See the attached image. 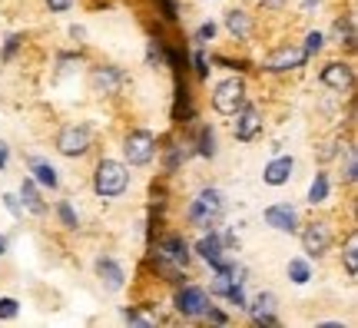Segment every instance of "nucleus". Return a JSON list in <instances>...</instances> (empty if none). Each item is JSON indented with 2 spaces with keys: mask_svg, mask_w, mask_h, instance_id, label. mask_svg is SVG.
I'll return each instance as SVG.
<instances>
[{
  "mask_svg": "<svg viewBox=\"0 0 358 328\" xmlns=\"http://www.w3.org/2000/svg\"><path fill=\"white\" fill-rule=\"evenodd\" d=\"M129 190V166L120 159H100L93 169V192L100 199H120Z\"/></svg>",
  "mask_w": 358,
  "mask_h": 328,
  "instance_id": "obj_1",
  "label": "nucleus"
},
{
  "mask_svg": "<svg viewBox=\"0 0 358 328\" xmlns=\"http://www.w3.org/2000/svg\"><path fill=\"white\" fill-rule=\"evenodd\" d=\"M222 213H226V199H222V192L219 190H203L196 199L189 202V209H186V222L196 226V229H213Z\"/></svg>",
  "mask_w": 358,
  "mask_h": 328,
  "instance_id": "obj_2",
  "label": "nucleus"
},
{
  "mask_svg": "<svg viewBox=\"0 0 358 328\" xmlns=\"http://www.w3.org/2000/svg\"><path fill=\"white\" fill-rule=\"evenodd\" d=\"M156 156V136L150 129H129L123 136V159L127 166H150Z\"/></svg>",
  "mask_w": 358,
  "mask_h": 328,
  "instance_id": "obj_3",
  "label": "nucleus"
},
{
  "mask_svg": "<svg viewBox=\"0 0 358 328\" xmlns=\"http://www.w3.org/2000/svg\"><path fill=\"white\" fill-rule=\"evenodd\" d=\"M245 103V80L243 76H229L213 90V110L222 116H232Z\"/></svg>",
  "mask_w": 358,
  "mask_h": 328,
  "instance_id": "obj_4",
  "label": "nucleus"
},
{
  "mask_svg": "<svg viewBox=\"0 0 358 328\" xmlns=\"http://www.w3.org/2000/svg\"><path fill=\"white\" fill-rule=\"evenodd\" d=\"M53 146H57V152H64V156H70V159H77V156H87L90 152L93 136H90V129L83 127V123H70V127H64L60 133H57Z\"/></svg>",
  "mask_w": 358,
  "mask_h": 328,
  "instance_id": "obj_5",
  "label": "nucleus"
},
{
  "mask_svg": "<svg viewBox=\"0 0 358 328\" xmlns=\"http://www.w3.org/2000/svg\"><path fill=\"white\" fill-rule=\"evenodd\" d=\"M209 292L199 289V285H189V282H182L176 289V295H173V308H176L182 318H203L206 305H209Z\"/></svg>",
  "mask_w": 358,
  "mask_h": 328,
  "instance_id": "obj_6",
  "label": "nucleus"
},
{
  "mask_svg": "<svg viewBox=\"0 0 358 328\" xmlns=\"http://www.w3.org/2000/svg\"><path fill=\"white\" fill-rule=\"evenodd\" d=\"M335 242V232L329 222H312V226H306V232H302V252L308 255V259H322V255L332 249Z\"/></svg>",
  "mask_w": 358,
  "mask_h": 328,
  "instance_id": "obj_7",
  "label": "nucleus"
},
{
  "mask_svg": "<svg viewBox=\"0 0 358 328\" xmlns=\"http://www.w3.org/2000/svg\"><path fill=\"white\" fill-rule=\"evenodd\" d=\"M196 255L203 259V262H209V269L213 272H222V269H229V259H226V245H222V236H219L216 229H209L203 239L196 242Z\"/></svg>",
  "mask_w": 358,
  "mask_h": 328,
  "instance_id": "obj_8",
  "label": "nucleus"
},
{
  "mask_svg": "<svg viewBox=\"0 0 358 328\" xmlns=\"http://www.w3.org/2000/svg\"><path fill=\"white\" fill-rule=\"evenodd\" d=\"M123 83H127V73L120 70V66H93L90 70V90L96 93V97H113V93H120L123 90Z\"/></svg>",
  "mask_w": 358,
  "mask_h": 328,
  "instance_id": "obj_9",
  "label": "nucleus"
},
{
  "mask_svg": "<svg viewBox=\"0 0 358 328\" xmlns=\"http://www.w3.org/2000/svg\"><path fill=\"white\" fill-rule=\"evenodd\" d=\"M232 116H236V120H232V136L239 139V143H252V139L259 136V129H262V113H259V106L243 103Z\"/></svg>",
  "mask_w": 358,
  "mask_h": 328,
  "instance_id": "obj_10",
  "label": "nucleus"
},
{
  "mask_svg": "<svg viewBox=\"0 0 358 328\" xmlns=\"http://www.w3.org/2000/svg\"><path fill=\"white\" fill-rule=\"evenodd\" d=\"M306 64V50H299V47H279L275 53H268L262 70L266 73H289V70H299V66Z\"/></svg>",
  "mask_w": 358,
  "mask_h": 328,
  "instance_id": "obj_11",
  "label": "nucleus"
},
{
  "mask_svg": "<svg viewBox=\"0 0 358 328\" xmlns=\"http://www.w3.org/2000/svg\"><path fill=\"white\" fill-rule=\"evenodd\" d=\"M245 312L252 318V325H279V299H275V292H259L256 302L245 305Z\"/></svg>",
  "mask_w": 358,
  "mask_h": 328,
  "instance_id": "obj_12",
  "label": "nucleus"
},
{
  "mask_svg": "<svg viewBox=\"0 0 358 328\" xmlns=\"http://www.w3.org/2000/svg\"><path fill=\"white\" fill-rule=\"evenodd\" d=\"M319 80L335 93H348L352 83H355V73H352V64H342V60H332V64L322 66Z\"/></svg>",
  "mask_w": 358,
  "mask_h": 328,
  "instance_id": "obj_13",
  "label": "nucleus"
},
{
  "mask_svg": "<svg viewBox=\"0 0 358 328\" xmlns=\"http://www.w3.org/2000/svg\"><path fill=\"white\" fill-rule=\"evenodd\" d=\"M266 226H272L275 232H299V213H295V206L289 202H275V206H268L266 209Z\"/></svg>",
  "mask_w": 358,
  "mask_h": 328,
  "instance_id": "obj_14",
  "label": "nucleus"
},
{
  "mask_svg": "<svg viewBox=\"0 0 358 328\" xmlns=\"http://www.w3.org/2000/svg\"><path fill=\"white\" fill-rule=\"evenodd\" d=\"M96 276H100V282H103V289L106 292H120L123 285H127L123 265L116 262V259H110V255H100V259H96Z\"/></svg>",
  "mask_w": 358,
  "mask_h": 328,
  "instance_id": "obj_15",
  "label": "nucleus"
},
{
  "mask_svg": "<svg viewBox=\"0 0 358 328\" xmlns=\"http://www.w3.org/2000/svg\"><path fill=\"white\" fill-rule=\"evenodd\" d=\"M292 169H295L292 156H275V159H268V166L262 169V183H266V186H285V183L292 179Z\"/></svg>",
  "mask_w": 358,
  "mask_h": 328,
  "instance_id": "obj_16",
  "label": "nucleus"
},
{
  "mask_svg": "<svg viewBox=\"0 0 358 328\" xmlns=\"http://www.w3.org/2000/svg\"><path fill=\"white\" fill-rule=\"evenodd\" d=\"M156 252H163L166 259H173L176 265H182V269H186V265H189V259H192V245L182 239V236H166V239L156 245Z\"/></svg>",
  "mask_w": 358,
  "mask_h": 328,
  "instance_id": "obj_17",
  "label": "nucleus"
},
{
  "mask_svg": "<svg viewBox=\"0 0 358 328\" xmlns=\"http://www.w3.org/2000/svg\"><path fill=\"white\" fill-rule=\"evenodd\" d=\"M226 30L232 34V40H249L252 37V17L245 10H239V7H232V10H226Z\"/></svg>",
  "mask_w": 358,
  "mask_h": 328,
  "instance_id": "obj_18",
  "label": "nucleus"
},
{
  "mask_svg": "<svg viewBox=\"0 0 358 328\" xmlns=\"http://www.w3.org/2000/svg\"><path fill=\"white\" fill-rule=\"evenodd\" d=\"M17 199H20V206H24L27 213H34V215H43V213H47V202L40 199V186L30 176L20 183V196H17Z\"/></svg>",
  "mask_w": 358,
  "mask_h": 328,
  "instance_id": "obj_19",
  "label": "nucleus"
},
{
  "mask_svg": "<svg viewBox=\"0 0 358 328\" xmlns=\"http://www.w3.org/2000/svg\"><path fill=\"white\" fill-rule=\"evenodd\" d=\"M153 269L163 276V282H169V285H182V282H186V269L176 265L173 259H166L163 252H153Z\"/></svg>",
  "mask_w": 358,
  "mask_h": 328,
  "instance_id": "obj_20",
  "label": "nucleus"
},
{
  "mask_svg": "<svg viewBox=\"0 0 358 328\" xmlns=\"http://www.w3.org/2000/svg\"><path fill=\"white\" fill-rule=\"evenodd\" d=\"M30 173H34V183H37V186H43V190H57V186H60V179H57V169H53L50 163H47V159H37V156H30Z\"/></svg>",
  "mask_w": 358,
  "mask_h": 328,
  "instance_id": "obj_21",
  "label": "nucleus"
},
{
  "mask_svg": "<svg viewBox=\"0 0 358 328\" xmlns=\"http://www.w3.org/2000/svg\"><path fill=\"white\" fill-rule=\"evenodd\" d=\"M196 152H199L203 159H213V156H216V129L213 127H199V133H196Z\"/></svg>",
  "mask_w": 358,
  "mask_h": 328,
  "instance_id": "obj_22",
  "label": "nucleus"
},
{
  "mask_svg": "<svg viewBox=\"0 0 358 328\" xmlns=\"http://www.w3.org/2000/svg\"><path fill=\"white\" fill-rule=\"evenodd\" d=\"M335 43H345V47H355V17L345 13L342 20H335Z\"/></svg>",
  "mask_w": 358,
  "mask_h": 328,
  "instance_id": "obj_23",
  "label": "nucleus"
},
{
  "mask_svg": "<svg viewBox=\"0 0 358 328\" xmlns=\"http://www.w3.org/2000/svg\"><path fill=\"white\" fill-rule=\"evenodd\" d=\"M342 262H345V276L355 278L358 276V236L352 232L345 239V249H342Z\"/></svg>",
  "mask_w": 358,
  "mask_h": 328,
  "instance_id": "obj_24",
  "label": "nucleus"
},
{
  "mask_svg": "<svg viewBox=\"0 0 358 328\" xmlns=\"http://www.w3.org/2000/svg\"><path fill=\"white\" fill-rule=\"evenodd\" d=\"M325 199H329V173H315L312 186H308V202H312V206H322Z\"/></svg>",
  "mask_w": 358,
  "mask_h": 328,
  "instance_id": "obj_25",
  "label": "nucleus"
},
{
  "mask_svg": "<svg viewBox=\"0 0 358 328\" xmlns=\"http://www.w3.org/2000/svg\"><path fill=\"white\" fill-rule=\"evenodd\" d=\"M229 269H232V265H229ZM229 269H222V272H216V276H213V282H209V295H219V299H226V295H229V289L236 285V278H232Z\"/></svg>",
  "mask_w": 358,
  "mask_h": 328,
  "instance_id": "obj_26",
  "label": "nucleus"
},
{
  "mask_svg": "<svg viewBox=\"0 0 358 328\" xmlns=\"http://www.w3.org/2000/svg\"><path fill=\"white\" fill-rule=\"evenodd\" d=\"M285 272H289V278H292L295 285H306L308 278H312V269H308L306 259H289V269H285Z\"/></svg>",
  "mask_w": 358,
  "mask_h": 328,
  "instance_id": "obj_27",
  "label": "nucleus"
},
{
  "mask_svg": "<svg viewBox=\"0 0 358 328\" xmlns=\"http://www.w3.org/2000/svg\"><path fill=\"white\" fill-rule=\"evenodd\" d=\"M342 179H345V183H355V179H358V152H355V146H352V143L345 146V163H342Z\"/></svg>",
  "mask_w": 358,
  "mask_h": 328,
  "instance_id": "obj_28",
  "label": "nucleus"
},
{
  "mask_svg": "<svg viewBox=\"0 0 358 328\" xmlns=\"http://www.w3.org/2000/svg\"><path fill=\"white\" fill-rule=\"evenodd\" d=\"M186 156H189V150H186V146H182V143H173V146H169L166 150V173H176L179 169V163H186Z\"/></svg>",
  "mask_w": 358,
  "mask_h": 328,
  "instance_id": "obj_29",
  "label": "nucleus"
},
{
  "mask_svg": "<svg viewBox=\"0 0 358 328\" xmlns=\"http://www.w3.org/2000/svg\"><path fill=\"white\" fill-rule=\"evenodd\" d=\"M57 215H60V222H64V229H70V232H77L80 229V215L73 213V206H70V202H60V206H57Z\"/></svg>",
  "mask_w": 358,
  "mask_h": 328,
  "instance_id": "obj_30",
  "label": "nucleus"
},
{
  "mask_svg": "<svg viewBox=\"0 0 358 328\" xmlns=\"http://www.w3.org/2000/svg\"><path fill=\"white\" fill-rule=\"evenodd\" d=\"M17 50H20V37H17V34H7V40H3V50H0V64H10Z\"/></svg>",
  "mask_w": 358,
  "mask_h": 328,
  "instance_id": "obj_31",
  "label": "nucleus"
},
{
  "mask_svg": "<svg viewBox=\"0 0 358 328\" xmlns=\"http://www.w3.org/2000/svg\"><path fill=\"white\" fill-rule=\"evenodd\" d=\"M123 322H129V325H143V328L156 325V318L143 315V312H136V308H123Z\"/></svg>",
  "mask_w": 358,
  "mask_h": 328,
  "instance_id": "obj_32",
  "label": "nucleus"
},
{
  "mask_svg": "<svg viewBox=\"0 0 358 328\" xmlns=\"http://www.w3.org/2000/svg\"><path fill=\"white\" fill-rule=\"evenodd\" d=\"M322 47H325V34H319V30H312V34H306V57H312V53H319Z\"/></svg>",
  "mask_w": 358,
  "mask_h": 328,
  "instance_id": "obj_33",
  "label": "nucleus"
},
{
  "mask_svg": "<svg viewBox=\"0 0 358 328\" xmlns=\"http://www.w3.org/2000/svg\"><path fill=\"white\" fill-rule=\"evenodd\" d=\"M226 299H229V302L236 305V308H243V312H245V305H249V299H245V289H243V282H236V285L229 289V295H226Z\"/></svg>",
  "mask_w": 358,
  "mask_h": 328,
  "instance_id": "obj_34",
  "label": "nucleus"
},
{
  "mask_svg": "<svg viewBox=\"0 0 358 328\" xmlns=\"http://www.w3.org/2000/svg\"><path fill=\"white\" fill-rule=\"evenodd\" d=\"M203 318H206V322H209V325H226V322H229V315H226V312H219V308H216V305H213V302L206 305Z\"/></svg>",
  "mask_w": 358,
  "mask_h": 328,
  "instance_id": "obj_35",
  "label": "nucleus"
},
{
  "mask_svg": "<svg viewBox=\"0 0 358 328\" xmlns=\"http://www.w3.org/2000/svg\"><path fill=\"white\" fill-rule=\"evenodd\" d=\"M156 3H159V10H163V20L176 24V20H179V3H176V0H156Z\"/></svg>",
  "mask_w": 358,
  "mask_h": 328,
  "instance_id": "obj_36",
  "label": "nucleus"
},
{
  "mask_svg": "<svg viewBox=\"0 0 358 328\" xmlns=\"http://www.w3.org/2000/svg\"><path fill=\"white\" fill-rule=\"evenodd\" d=\"M216 37V24H213V20H206V24H199V30H196V43H199V47H203V43H209V40Z\"/></svg>",
  "mask_w": 358,
  "mask_h": 328,
  "instance_id": "obj_37",
  "label": "nucleus"
},
{
  "mask_svg": "<svg viewBox=\"0 0 358 328\" xmlns=\"http://www.w3.org/2000/svg\"><path fill=\"white\" fill-rule=\"evenodd\" d=\"M17 312H20V302H17V299H0V322H3V318H17Z\"/></svg>",
  "mask_w": 358,
  "mask_h": 328,
  "instance_id": "obj_38",
  "label": "nucleus"
},
{
  "mask_svg": "<svg viewBox=\"0 0 358 328\" xmlns=\"http://www.w3.org/2000/svg\"><path fill=\"white\" fill-rule=\"evenodd\" d=\"M192 70H196V76H199V80H206V76H209V60H206V53H192Z\"/></svg>",
  "mask_w": 358,
  "mask_h": 328,
  "instance_id": "obj_39",
  "label": "nucleus"
},
{
  "mask_svg": "<svg viewBox=\"0 0 358 328\" xmlns=\"http://www.w3.org/2000/svg\"><path fill=\"white\" fill-rule=\"evenodd\" d=\"M146 60L156 66H163V43H156V40H150V47H146Z\"/></svg>",
  "mask_w": 358,
  "mask_h": 328,
  "instance_id": "obj_40",
  "label": "nucleus"
},
{
  "mask_svg": "<svg viewBox=\"0 0 358 328\" xmlns=\"http://www.w3.org/2000/svg\"><path fill=\"white\" fill-rule=\"evenodd\" d=\"M3 206H7V213H10L13 219H20V215H24V206H20V199H17L13 192H7V196H3Z\"/></svg>",
  "mask_w": 358,
  "mask_h": 328,
  "instance_id": "obj_41",
  "label": "nucleus"
},
{
  "mask_svg": "<svg viewBox=\"0 0 358 328\" xmlns=\"http://www.w3.org/2000/svg\"><path fill=\"white\" fill-rule=\"evenodd\" d=\"M47 7H50V13H66L73 7V0H47Z\"/></svg>",
  "mask_w": 358,
  "mask_h": 328,
  "instance_id": "obj_42",
  "label": "nucleus"
},
{
  "mask_svg": "<svg viewBox=\"0 0 358 328\" xmlns=\"http://www.w3.org/2000/svg\"><path fill=\"white\" fill-rule=\"evenodd\" d=\"M219 66H226V70H245V64H239V60H229V57H216Z\"/></svg>",
  "mask_w": 358,
  "mask_h": 328,
  "instance_id": "obj_43",
  "label": "nucleus"
},
{
  "mask_svg": "<svg viewBox=\"0 0 358 328\" xmlns=\"http://www.w3.org/2000/svg\"><path fill=\"white\" fill-rule=\"evenodd\" d=\"M7 156H10V146H7V143L0 139V173L7 169Z\"/></svg>",
  "mask_w": 358,
  "mask_h": 328,
  "instance_id": "obj_44",
  "label": "nucleus"
},
{
  "mask_svg": "<svg viewBox=\"0 0 358 328\" xmlns=\"http://www.w3.org/2000/svg\"><path fill=\"white\" fill-rule=\"evenodd\" d=\"M70 37H73V40H83V37H87V30H83V27H73V30H70Z\"/></svg>",
  "mask_w": 358,
  "mask_h": 328,
  "instance_id": "obj_45",
  "label": "nucleus"
},
{
  "mask_svg": "<svg viewBox=\"0 0 358 328\" xmlns=\"http://www.w3.org/2000/svg\"><path fill=\"white\" fill-rule=\"evenodd\" d=\"M262 3H266V7H272V10H279V7H282V0H262Z\"/></svg>",
  "mask_w": 358,
  "mask_h": 328,
  "instance_id": "obj_46",
  "label": "nucleus"
},
{
  "mask_svg": "<svg viewBox=\"0 0 358 328\" xmlns=\"http://www.w3.org/2000/svg\"><path fill=\"white\" fill-rule=\"evenodd\" d=\"M312 7H319V0H306V10H312Z\"/></svg>",
  "mask_w": 358,
  "mask_h": 328,
  "instance_id": "obj_47",
  "label": "nucleus"
},
{
  "mask_svg": "<svg viewBox=\"0 0 358 328\" xmlns=\"http://www.w3.org/2000/svg\"><path fill=\"white\" fill-rule=\"evenodd\" d=\"M7 252V239H3V236H0V255Z\"/></svg>",
  "mask_w": 358,
  "mask_h": 328,
  "instance_id": "obj_48",
  "label": "nucleus"
}]
</instances>
